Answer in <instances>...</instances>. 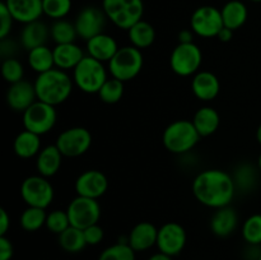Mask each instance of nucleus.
<instances>
[{"mask_svg":"<svg viewBox=\"0 0 261 260\" xmlns=\"http://www.w3.org/2000/svg\"><path fill=\"white\" fill-rule=\"evenodd\" d=\"M14 247L7 236H0V260H12Z\"/></svg>","mask_w":261,"mask_h":260,"instance_id":"43","label":"nucleus"},{"mask_svg":"<svg viewBox=\"0 0 261 260\" xmlns=\"http://www.w3.org/2000/svg\"><path fill=\"white\" fill-rule=\"evenodd\" d=\"M256 139L257 142H259V144L261 145V124L259 125V127H257L256 130Z\"/></svg>","mask_w":261,"mask_h":260,"instance_id":"48","label":"nucleus"},{"mask_svg":"<svg viewBox=\"0 0 261 260\" xmlns=\"http://www.w3.org/2000/svg\"><path fill=\"white\" fill-rule=\"evenodd\" d=\"M106 18L105 12L99 8L86 7L84 9H82L74 22L78 37L88 41L94 36L103 33Z\"/></svg>","mask_w":261,"mask_h":260,"instance_id":"14","label":"nucleus"},{"mask_svg":"<svg viewBox=\"0 0 261 260\" xmlns=\"http://www.w3.org/2000/svg\"><path fill=\"white\" fill-rule=\"evenodd\" d=\"M46 209L27 206L19 217V224L24 231L36 232L45 227L46 224Z\"/></svg>","mask_w":261,"mask_h":260,"instance_id":"32","label":"nucleus"},{"mask_svg":"<svg viewBox=\"0 0 261 260\" xmlns=\"http://www.w3.org/2000/svg\"><path fill=\"white\" fill-rule=\"evenodd\" d=\"M124 91V82L111 76V78H109L105 82V84L101 87V89H99V92L97 94H98L99 99H101L102 102L109 105H114L117 103V102L122 98Z\"/></svg>","mask_w":261,"mask_h":260,"instance_id":"34","label":"nucleus"},{"mask_svg":"<svg viewBox=\"0 0 261 260\" xmlns=\"http://www.w3.org/2000/svg\"><path fill=\"white\" fill-rule=\"evenodd\" d=\"M36 157V170L38 175L48 178L59 172L64 155L61 154L56 144H50L43 147Z\"/></svg>","mask_w":261,"mask_h":260,"instance_id":"23","label":"nucleus"},{"mask_svg":"<svg viewBox=\"0 0 261 260\" xmlns=\"http://www.w3.org/2000/svg\"><path fill=\"white\" fill-rule=\"evenodd\" d=\"M127 37L134 47L143 50L153 45L155 41V30L149 22L142 19L127 31Z\"/></svg>","mask_w":261,"mask_h":260,"instance_id":"28","label":"nucleus"},{"mask_svg":"<svg viewBox=\"0 0 261 260\" xmlns=\"http://www.w3.org/2000/svg\"><path fill=\"white\" fill-rule=\"evenodd\" d=\"M224 27L221 10L212 5H204L193 13L190 28L196 36L203 38L217 37L219 31Z\"/></svg>","mask_w":261,"mask_h":260,"instance_id":"12","label":"nucleus"},{"mask_svg":"<svg viewBox=\"0 0 261 260\" xmlns=\"http://www.w3.org/2000/svg\"><path fill=\"white\" fill-rule=\"evenodd\" d=\"M148 260H172V256H170V255L165 254V252H155V254L150 255L149 257H148Z\"/></svg>","mask_w":261,"mask_h":260,"instance_id":"47","label":"nucleus"},{"mask_svg":"<svg viewBox=\"0 0 261 260\" xmlns=\"http://www.w3.org/2000/svg\"><path fill=\"white\" fill-rule=\"evenodd\" d=\"M242 237L247 245H261V214H252L242 224Z\"/></svg>","mask_w":261,"mask_h":260,"instance_id":"36","label":"nucleus"},{"mask_svg":"<svg viewBox=\"0 0 261 260\" xmlns=\"http://www.w3.org/2000/svg\"><path fill=\"white\" fill-rule=\"evenodd\" d=\"M236 191L231 173L219 168L201 171L193 181L194 196L208 208L219 209L231 205Z\"/></svg>","mask_w":261,"mask_h":260,"instance_id":"1","label":"nucleus"},{"mask_svg":"<svg viewBox=\"0 0 261 260\" xmlns=\"http://www.w3.org/2000/svg\"><path fill=\"white\" fill-rule=\"evenodd\" d=\"M2 74L5 82H8L9 84L18 83V82L23 81L24 66L15 58L4 59L2 64Z\"/></svg>","mask_w":261,"mask_h":260,"instance_id":"38","label":"nucleus"},{"mask_svg":"<svg viewBox=\"0 0 261 260\" xmlns=\"http://www.w3.org/2000/svg\"><path fill=\"white\" fill-rule=\"evenodd\" d=\"M191 121L195 125L200 137L205 138L211 137L218 130L219 124H221V117H219L218 111L214 107L203 106L195 112L194 119Z\"/></svg>","mask_w":261,"mask_h":260,"instance_id":"25","label":"nucleus"},{"mask_svg":"<svg viewBox=\"0 0 261 260\" xmlns=\"http://www.w3.org/2000/svg\"><path fill=\"white\" fill-rule=\"evenodd\" d=\"M109 73L121 82L133 81L139 75L144 64V58L140 48L133 45L120 47L116 55L109 61Z\"/></svg>","mask_w":261,"mask_h":260,"instance_id":"6","label":"nucleus"},{"mask_svg":"<svg viewBox=\"0 0 261 260\" xmlns=\"http://www.w3.org/2000/svg\"><path fill=\"white\" fill-rule=\"evenodd\" d=\"M20 196L27 206L46 209L53 203L55 191L47 177L33 175L25 177L20 184Z\"/></svg>","mask_w":261,"mask_h":260,"instance_id":"7","label":"nucleus"},{"mask_svg":"<svg viewBox=\"0 0 261 260\" xmlns=\"http://www.w3.org/2000/svg\"><path fill=\"white\" fill-rule=\"evenodd\" d=\"M257 172H260L259 168H255L250 163L237 166L232 175L237 191H251L257 183Z\"/></svg>","mask_w":261,"mask_h":260,"instance_id":"31","label":"nucleus"},{"mask_svg":"<svg viewBox=\"0 0 261 260\" xmlns=\"http://www.w3.org/2000/svg\"><path fill=\"white\" fill-rule=\"evenodd\" d=\"M102 10L116 27L129 31L143 19L144 3L143 0H102Z\"/></svg>","mask_w":261,"mask_h":260,"instance_id":"4","label":"nucleus"},{"mask_svg":"<svg viewBox=\"0 0 261 260\" xmlns=\"http://www.w3.org/2000/svg\"><path fill=\"white\" fill-rule=\"evenodd\" d=\"M53 51L55 68L61 69L64 71L74 70L86 56L83 48L76 45L75 42L55 45Z\"/></svg>","mask_w":261,"mask_h":260,"instance_id":"22","label":"nucleus"},{"mask_svg":"<svg viewBox=\"0 0 261 260\" xmlns=\"http://www.w3.org/2000/svg\"><path fill=\"white\" fill-rule=\"evenodd\" d=\"M10 228V216L4 208L0 209V236H7Z\"/></svg>","mask_w":261,"mask_h":260,"instance_id":"44","label":"nucleus"},{"mask_svg":"<svg viewBox=\"0 0 261 260\" xmlns=\"http://www.w3.org/2000/svg\"><path fill=\"white\" fill-rule=\"evenodd\" d=\"M87 55L97 59L102 63H109L119 51L117 41L107 33H99L87 41Z\"/></svg>","mask_w":261,"mask_h":260,"instance_id":"20","label":"nucleus"},{"mask_svg":"<svg viewBox=\"0 0 261 260\" xmlns=\"http://www.w3.org/2000/svg\"><path fill=\"white\" fill-rule=\"evenodd\" d=\"M23 126L25 130L37 135H45L54 129L58 121L55 106L42 101H36L22 114Z\"/></svg>","mask_w":261,"mask_h":260,"instance_id":"8","label":"nucleus"},{"mask_svg":"<svg viewBox=\"0 0 261 260\" xmlns=\"http://www.w3.org/2000/svg\"><path fill=\"white\" fill-rule=\"evenodd\" d=\"M191 89L194 96L203 102L213 101L221 91L218 76L208 70L198 71L191 81Z\"/></svg>","mask_w":261,"mask_h":260,"instance_id":"17","label":"nucleus"},{"mask_svg":"<svg viewBox=\"0 0 261 260\" xmlns=\"http://www.w3.org/2000/svg\"><path fill=\"white\" fill-rule=\"evenodd\" d=\"M203 63V53L195 42L178 43L170 56V66L180 76L195 75Z\"/></svg>","mask_w":261,"mask_h":260,"instance_id":"9","label":"nucleus"},{"mask_svg":"<svg viewBox=\"0 0 261 260\" xmlns=\"http://www.w3.org/2000/svg\"><path fill=\"white\" fill-rule=\"evenodd\" d=\"M109 79L105 63L86 55L73 70L74 84L82 92L88 94L98 93L105 82Z\"/></svg>","mask_w":261,"mask_h":260,"instance_id":"5","label":"nucleus"},{"mask_svg":"<svg viewBox=\"0 0 261 260\" xmlns=\"http://www.w3.org/2000/svg\"><path fill=\"white\" fill-rule=\"evenodd\" d=\"M48 37H51L50 28L41 20H35L23 27L20 32V46L24 50L31 51L38 46L46 45Z\"/></svg>","mask_w":261,"mask_h":260,"instance_id":"24","label":"nucleus"},{"mask_svg":"<svg viewBox=\"0 0 261 260\" xmlns=\"http://www.w3.org/2000/svg\"><path fill=\"white\" fill-rule=\"evenodd\" d=\"M211 231L218 237H228L239 227V214L232 206L216 209L211 218Z\"/></svg>","mask_w":261,"mask_h":260,"instance_id":"21","label":"nucleus"},{"mask_svg":"<svg viewBox=\"0 0 261 260\" xmlns=\"http://www.w3.org/2000/svg\"><path fill=\"white\" fill-rule=\"evenodd\" d=\"M28 65L33 71L37 74H42L45 71L51 70L55 68V60H54V51L48 46H38L28 51L27 56Z\"/></svg>","mask_w":261,"mask_h":260,"instance_id":"29","label":"nucleus"},{"mask_svg":"<svg viewBox=\"0 0 261 260\" xmlns=\"http://www.w3.org/2000/svg\"><path fill=\"white\" fill-rule=\"evenodd\" d=\"M257 168H259V171L261 173V154L259 155V160H257Z\"/></svg>","mask_w":261,"mask_h":260,"instance_id":"49","label":"nucleus"},{"mask_svg":"<svg viewBox=\"0 0 261 260\" xmlns=\"http://www.w3.org/2000/svg\"><path fill=\"white\" fill-rule=\"evenodd\" d=\"M98 260H137L135 251L127 242L119 241L106 247L99 254Z\"/></svg>","mask_w":261,"mask_h":260,"instance_id":"35","label":"nucleus"},{"mask_svg":"<svg viewBox=\"0 0 261 260\" xmlns=\"http://www.w3.org/2000/svg\"><path fill=\"white\" fill-rule=\"evenodd\" d=\"M221 13L224 27L232 31L241 28L246 23L247 17H249L246 4L242 3L241 0H231V2L226 3L221 9Z\"/></svg>","mask_w":261,"mask_h":260,"instance_id":"26","label":"nucleus"},{"mask_svg":"<svg viewBox=\"0 0 261 260\" xmlns=\"http://www.w3.org/2000/svg\"><path fill=\"white\" fill-rule=\"evenodd\" d=\"M193 30H182L178 33V43H191L194 42Z\"/></svg>","mask_w":261,"mask_h":260,"instance_id":"45","label":"nucleus"},{"mask_svg":"<svg viewBox=\"0 0 261 260\" xmlns=\"http://www.w3.org/2000/svg\"><path fill=\"white\" fill-rule=\"evenodd\" d=\"M83 232L84 237H86L87 245H91V246H96V245L101 244L102 240H103L105 237L103 228H102L98 223L87 227L86 229H83Z\"/></svg>","mask_w":261,"mask_h":260,"instance_id":"41","label":"nucleus"},{"mask_svg":"<svg viewBox=\"0 0 261 260\" xmlns=\"http://www.w3.org/2000/svg\"><path fill=\"white\" fill-rule=\"evenodd\" d=\"M66 212L70 219V226L81 229H86L87 227L98 223L102 213L101 205L97 199L84 198L79 195H76L69 203Z\"/></svg>","mask_w":261,"mask_h":260,"instance_id":"10","label":"nucleus"},{"mask_svg":"<svg viewBox=\"0 0 261 260\" xmlns=\"http://www.w3.org/2000/svg\"><path fill=\"white\" fill-rule=\"evenodd\" d=\"M33 84H35L38 101L46 102L55 107L64 103L70 97L75 86L68 71L58 68L38 74Z\"/></svg>","mask_w":261,"mask_h":260,"instance_id":"2","label":"nucleus"},{"mask_svg":"<svg viewBox=\"0 0 261 260\" xmlns=\"http://www.w3.org/2000/svg\"><path fill=\"white\" fill-rule=\"evenodd\" d=\"M71 0H42L43 14L54 20L64 19L71 10Z\"/></svg>","mask_w":261,"mask_h":260,"instance_id":"37","label":"nucleus"},{"mask_svg":"<svg viewBox=\"0 0 261 260\" xmlns=\"http://www.w3.org/2000/svg\"><path fill=\"white\" fill-rule=\"evenodd\" d=\"M251 2H254V3H261V0H251Z\"/></svg>","mask_w":261,"mask_h":260,"instance_id":"50","label":"nucleus"},{"mask_svg":"<svg viewBox=\"0 0 261 260\" xmlns=\"http://www.w3.org/2000/svg\"><path fill=\"white\" fill-rule=\"evenodd\" d=\"M188 235L184 226L177 222H167L158 228L157 245L158 251L165 252L170 256L181 254L185 249Z\"/></svg>","mask_w":261,"mask_h":260,"instance_id":"13","label":"nucleus"},{"mask_svg":"<svg viewBox=\"0 0 261 260\" xmlns=\"http://www.w3.org/2000/svg\"><path fill=\"white\" fill-rule=\"evenodd\" d=\"M74 188L76 195L98 200L106 194L109 189V180L102 171L87 170L78 176Z\"/></svg>","mask_w":261,"mask_h":260,"instance_id":"15","label":"nucleus"},{"mask_svg":"<svg viewBox=\"0 0 261 260\" xmlns=\"http://www.w3.org/2000/svg\"><path fill=\"white\" fill-rule=\"evenodd\" d=\"M55 144L64 157H81L91 148L92 134L83 126L69 127L59 134Z\"/></svg>","mask_w":261,"mask_h":260,"instance_id":"11","label":"nucleus"},{"mask_svg":"<svg viewBox=\"0 0 261 260\" xmlns=\"http://www.w3.org/2000/svg\"><path fill=\"white\" fill-rule=\"evenodd\" d=\"M259 260H261V252H260V256H259Z\"/></svg>","mask_w":261,"mask_h":260,"instance_id":"51","label":"nucleus"},{"mask_svg":"<svg viewBox=\"0 0 261 260\" xmlns=\"http://www.w3.org/2000/svg\"><path fill=\"white\" fill-rule=\"evenodd\" d=\"M37 101L35 84L28 81H20L10 84L7 91V103L13 111L24 112L30 106Z\"/></svg>","mask_w":261,"mask_h":260,"instance_id":"16","label":"nucleus"},{"mask_svg":"<svg viewBox=\"0 0 261 260\" xmlns=\"http://www.w3.org/2000/svg\"><path fill=\"white\" fill-rule=\"evenodd\" d=\"M18 51V45L15 41L10 40V38H4L0 40V55L3 59H9L14 58V55Z\"/></svg>","mask_w":261,"mask_h":260,"instance_id":"42","label":"nucleus"},{"mask_svg":"<svg viewBox=\"0 0 261 260\" xmlns=\"http://www.w3.org/2000/svg\"><path fill=\"white\" fill-rule=\"evenodd\" d=\"M59 245L64 251L70 252V254L81 252L82 250L86 249V246H88L83 229L76 228L74 226H70L59 235Z\"/></svg>","mask_w":261,"mask_h":260,"instance_id":"30","label":"nucleus"},{"mask_svg":"<svg viewBox=\"0 0 261 260\" xmlns=\"http://www.w3.org/2000/svg\"><path fill=\"white\" fill-rule=\"evenodd\" d=\"M158 228L150 222H139L127 236V242L135 252L147 251L157 245Z\"/></svg>","mask_w":261,"mask_h":260,"instance_id":"19","label":"nucleus"},{"mask_svg":"<svg viewBox=\"0 0 261 260\" xmlns=\"http://www.w3.org/2000/svg\"><path fill=\"white\" fill-rule=\"evenodd\" d=\"M15 22L22 24L40 20L43 14L42 0H4Z\"/></svg>","mask_w":261,"mask_h":260,"instance_id":"18","label":"nucleus"},{"mask_svg":"<svg viewBox=\"0 0 261 260\" xmlns=\"http://www.w3.org/2000/svg\"><path fill=\"white\" fill-rule=\"evenodd\" d=\"M13 22H15L13 15L4 2L0 3V40H4L10 35L13 28Z\"/></svg>","mask_w":261,"mask_h":260,"instance_id":"40","label":"nucleus"},{"mask_svg":"<svg viewBox=\"0 0 261 260\" xmlns=\"http://www.w3.org/2000/svg\"><path fill=\"white\" fill-rule=\"evenodd\" d=\"M50 35L56 45L61 43H73L78 37L75 24L66 19H59L53 23L50 28Z\"/></svg>","mask_w":261,"mask_h":260,"instance_id":"33","label":"nucleus"},{"mask_svg":"<svg viewBox=\"0 0 261 260\" xmlns=\"http://www.w3.org/2000/svg\"><path fill=\"white\" fill-rule=\"evenodd\" d=\"M233 32L234 31L229 30V28L227 27H223L221 31H219L217 38H218L221 42H229V41L232 40V37H233Z\"/></svg>","mask_w":261,"mask_h":260,"instance_id":"46","label":"nucleus"},{"mask_svg":"<svg viewBox=\"0 0 261 260\" xmlns=\"http://www.w3.org/2000/svg\"><path fill=\"white\" fill-rule=\"evenodd\" d=\"M46 228L55 235H60L70 227V219H69L68 212L61 209H54L46 217Z\"/></svg>","mask_w":261,"mask_h":260,"instance_id":"39","label":"nucleus"},{"mask_svg":"<svg viewBox=\"0 0 261 260\" xmlns=\"http://www.w3.org/2000/svg\"><path fill=\"white\" fill-rule=\"evenodd\" d=\"M200 138L191 120H176L163 130L162 142L168 152L186 154L195 148Z\"/></svg>","mask_w":261,"mask_h":260,"instance_id":"3","label":"nucleus"},{"mask_svg":"<svg viewBox=\"0 0 261 260\" xmlns=\"http://www.w3.org/2000/svg\"><path fill=\"white\" fill-rule=\"evenodd\" d=\"M13 149H14L15 154L23 160L35 157L42 149L40 135L24 129L15 137L14 143H13Z\"/></svg>","mask_w":261,"mask_h":260,"instance_id":"27","label":"nucleus"}]
</instances>
